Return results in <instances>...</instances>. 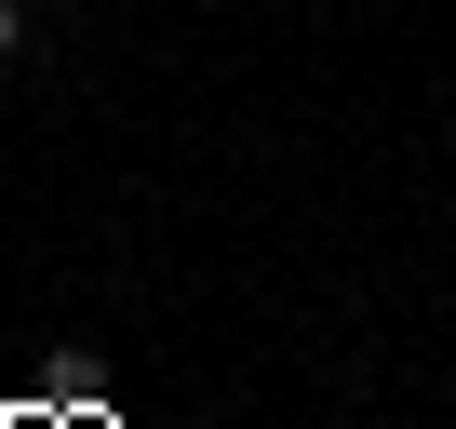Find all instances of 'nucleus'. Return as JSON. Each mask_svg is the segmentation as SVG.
<instances>
[{
    "instance_id": "obj_1",
    "label": "nucleus",
    "mask_w": 456,
    "mask_h": 429,
    "mask_svg": "<svg viewBox=\"0 0 456 429\" xmlns=\"http://www.w3.org/2000/svg\"><path fill=\"white\" fill-rule=\"evenodd\" d=\"M14 41H28V0H0V68H14Z\"/></svg>"
}]
</instances>
